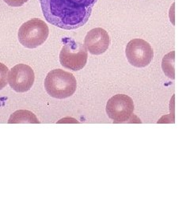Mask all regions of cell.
<instances>
[{"mask_svg":"<svg viewBox=\"0 0 190 214\" xmlns=\"http://www.w3.org/2000/svg\"><path fill=\"white\" fill-rule=\"evenodd\" d=\"M134 103L126 94H116L106 104V113L115 123H125L133 116Z\"/></svg>","mask_w":190,"mask_h":214,"instance_id":"cell-5","label":"cell"},{"mask_svg":"<svg viewBox=\"0 0 190 214\" xmlns=\"http://www.w3.org/2000/svg\"><path fill=\"white\" fill-rule=\"evenodd\" d=\"M98 0H40L43 15L48 23L63 30L83 26Z\"/></svg>","mask_w":190,"mask_h":214,"instance_id":"cell-1","label":"cell"},{"mask_svg":"<svg viewBox=\"0 0 190 214\" xmlns=\"http://www.w3.org/2000/svg\"><path fill=\"white\" fill-rule=\"evenodd\" d=\"M44 85L51 97L63 99L74 94L77 82L73 74L62 69H54L48 73Z\"/></svg>","mask_w":190,"mask_h":214,"instance_id":"cell-2","label":"cell"},{"mask_svg":"<svg viewBox=\"0 0 190 214\" xmlns=\"http://www.w3.org/2000/svg\"><path fill=\"white\" fill-rule=\"evenodd\" d=\"M7 5L13 7H19L24 5L28 0H3Z\"/></svg>","mask_w":190,"mask_h":214,"instance_id":"cell-12","label":"cell"},{"mask_svg":"<svg viewBox=\"0 0 190 214\" xmlns=\"http://www.w3.org/2000/svg\"><path fill=\"white\" fill-rule=\"evenodd\" d=\"M110 38L104 29L95 28L89 31L84 39V45L92 55H101L109 48Z\"/></svg>","mask_w":190,"mask_h":214,"instance_id":"cell-8","label":"cell"},{"mask_svg":"<svg viewBox=\"0 0 190 214\" xmlns=\"http://www.w3.org/2000/svg\"><path fill=\"white\" fill-rule=\"evenodd\" d=\"M125 54L129 63L135 67H145L150 63L154 52L148 42L136 38L130 41L126 46Z\"/></svg>","mask_w":190,"mask_h":214,"instance_id":"cell-6","label":"cell"},{"mask_svg":"<svg viewBox=\"0 0 190 214\" xmlns=\"http://www.w3.org/2000/svg\"><path fill=\"white\" fill-rule=\"evenodd\" d=\"M48 35L49 29L47 24L39 18H33L21 25L17 37L24 47L35 48L44 44Z\"/></svg>","mask_w":190,"mask_h":214,"instance_id":"cell-3","label":"cell"},{"mask_svg":"<svg viewBox=\"0 0 190 214\" xmlns=\"http://www.w3.org/2000/svg\"><path fill=\"white\" fill-rule=\"evenodd\" d=\"M88 59V52L81 43L67 37L59 53V62L67 69L77 71L86 66Z\"/></svg>","mask_w":190,"mask_h":214,"instance_id":"cell-4","label":"cell"},{"mask_svg":"<svg viewBox=\"0 0 190 214\" xmlns=\"http://www.w3.org/2000/svg\"><path fill=\"white\" fill-rule=\"evenodd\" d=\"M8 67L5 64L0 63V91L8 84Z\"/></svg>","mask_w":190,"mask_h":214,"instance_id":"cell-11","label":"cell"},{"mask_svg":"<svg viewBox=\"0 0 190 214\" xmlns=\"http://www.w3.org/2000/svg\"><path fill=\"white\" fill-rule=\"evenodd\" d=\"M174 54L175 52L173 51L168 53L163 57L162 67L166 74V76L170 78L174 79Z\"/></svg>","mask_w":190,"mask_h":214,"instance_id":"cell-10","label":"cell"},{"mask_svg":"<svg viewBox=\"0 0 190 214\" xmlns=\"http://www.w3.org/2000/svg\"><path fill=\"white\" fill-rule=\"evenodd\" d=\"M9 124H19V123H30V124H38L40 121H38L36 115L29 110L20 109L17 110L10 115L8 120Z\"/></svg>","mask_w":190,"mask_h":214,"instance_id":"cell-9","label":"cell"},{"mask_svg":"<svg viewBox=\"0 0 190 214\" xmlns=\"http://www.w3.org/2000/svg\"><path fill=\"white\" fill-rule=\"evenodd\" d=\"M35 80L32 67L24 63L14 66L8 73V84L14 91L24 93L29 91Z\"/></svg>","mask_w":190,"mask_h":214,"instance_id":"cell-7","label":"cell"}]
</instances>
